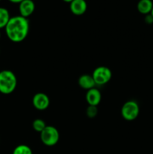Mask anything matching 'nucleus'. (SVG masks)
I'll list each match as a JSON object with an SVG mask.
<instances>
[{
	"label": "nucleus",
	"mask_w": 153,
	"mask_h": 154,
	"mask_svg": "<svg viewBox=\"0 0 153 154\" xmlns=\"http://www.w3.org/2000/svg\"><path fill=\"white\" fill-rule=\"evenodd\" d=\"M46 123L42 119H36L32 122V128L37 132H40L46 128Z\"/></svg>",
	"instance_id": "14"
},
{
	"label": "nucleus",
	"mask_w": 153,
	"mask_h": 154,
	"mask_svg": "<svg viewBox=\"0 0 153 154\" xmlns=\"http://www.w3.org/2000/svg\"><path fill=\"white\" fill-rule=\"evenodd\" d=\"M17 85V78L10 70L0 72V93L8 95L13 93Z\"/></svg>",
	"instance_id": "2"
},
{
	"label": "nucleus",
	"mask_w": 153,
	"mask_h": 154,
	"mask_svg": "<svg viewBox=\"0 0 153 154\" xmlns=\"http://www.w3.org/2000/svg\"><path fill=\"white\" fill-rule=\"evenodd\" d=\"M153 8V2L152 0H140L136 5L137 11L144 15L151 13Z\"/></svg>",
	"instance_id": "11"
},
{
	"label": "nucleus",
	"mask_w": 153,
	"mask_h": 154,
	"mask_svg": "<svg viewBox=\"0 0 153 154\" xmlns=\"http://www.w3.org/2000/svg\"><path fill=\"white\" fill-rule=\"evenodd\" d=\"M62 1L65 2H68V3H70V2H72V1H73V0H62Z\"/></svg>",
	"instance_id": "18"
},
{
	"label": "nucleus",
	"mask_w": 153,
	"mask_h": 154,
	"mask_svg": "<svg viewBox=\"0 0 153 154\" xmlns=\"http://www.w3.org/2000/svg\"><path fill=\"white\" fill-rule=\"evenodd\" d=\"M86 100L88 105L98 106L101 101V93L100 90L94 88L87 90L86 94Z\"/></svg>",
	"instance_id": "8"
},
{
	"label": "nucleus",
	"mask_w": 153,
	"mask_h": 154,
	"mask_svg": "<svg viewBox=\"0 0 153 154\" xmlns=\"http://www.w3.org/2000/svg\"><path fill=\"white\" fill-rule=\"evenodd\" d=\"M12 154H32V150L26 144H20L14 149Z\"/></svg>",
	"instance_id": "13"
},
{
	"label": "nucleus",
	"mask_w": 153,
	"mask_h": 154,
	"mask_svg": "<svg viewBox=\"0 0 153 154\" xmlns=\"http://www.w3.org/2000/svg\"><path fill=\"white\" fill-rule=\"evenodd\" d=\"M8 38L14 43L23 42L29 32V21L28 18L20 15L10 17L8 23L4 27Z\"/></svg>",
	"instance_id": "1"
},
{
	"label": "nucleus",
	"mask_w": 153,
	"mask_h": 154,
	"mask_svg": "<svg viewBox=\"0 0 153 154\" xmlns=\"http://www.w3.org/2000/svg\"><path fill=\"white\" fill-rule=\"evenodd\" d=\"M35 4L33 0H23L19 4L20 15L23 17L28 18L34 11Z\"/></svg>",
	"instance_id": "7"
},
{
	"label": "nucleus",
	"mask_w": 153,
	"mask_h": 154,
	"mask_svg": "<svg viewBox=\"0 0 153 154\" xmlns=\"http://www.w3.org/2000/svg\"><path fill=\"white\" fill-rule=\"evenodd\" d=\"M40 134V141L47 147H52L59 141V132L56 128L52 126H46Z\"/></svg>",
	"instance_id": "3"
},
{
	"label": "nucleus",
	"mask_w": 153,
	"mask_h": 154,
	"mask_svg": "<svg viewBox=\"0 0 153 154\" xmlns=\"http://www.w3.org/2000/svg\"><path fill=\"white\" fill-rule=\"evenodd\" d=\"M98 112V108L97 106H92V105H88V108H86V116L89 118H94L97 116Z\"/></svg>",
	"instance_id": "15"
},
{
	"label": "nucleus",
	"mask_w": 153,
	"mask_h": 154,
	"mask_svg": "<svg viewBox=\"0 0 153 154\" xmlns=\"http://www.w3.org/2000/svg\"><path fill=\"white\" fill-rule=\"evenodd\" d=\"M0 1H1V0H0Z\"/></svg>",
	"instance_id": "21"
},
{
	"label": "nucleus",
	"mask_w": 153,
	"mask_h": 154,
	"mask_svg": "<svg viewBox=\"0 0 153 154\" xmlns=\"http://www.w3.org/2000/svg\"><path fill=\"white\" fill-rule=\"evenodd\" d=\"M70 10L73 14L81 16L87 10V3L86 0H73L70 2Z\"/></svg>",
	"instance_id": "9"
},
{
	"label": "nucleus",
	"mask_w": 153,
	"mask_h": 154,
	"mask_svg": "<svg viewBox=\"0 0 153 154\" xmlns=\"http://www.w3.org/2000/svg\"><path fill=\"white\" fill-rule=\"evenodd\" d=\"M78 84H79L80 87L81 88L86 90L94 88V87L96 85L92 76L89 75H81L79 78V80H78Z\"/></svg>",
	"instance_id": "10"
},
{
	"label": "nucleus",
	"mask_w": 153,
	"mask_h": 154,
	"mask_svg": "<svg viewBox=\"0 0 153 154\" xmlns=\"http://www.w3.org/2000/svg\"><path fill=\"white\" fill-rule=\"evenodd\" d=\"M150 14H152V17H153V8H152V10L151 13H150Z\"/></svg>",
	"instance_id": "19"
},
{
	"label": "nucleus",
	"mask_w": 153,
	"mask_h": 154,
	"mask_svg": "<svg viewBox=\"0 0 153 154\" xmlns=\"http://www.w3.org/2000/svg\"><path fill=\"white\" fill-rule=\"evenodd\" d=\"M32 105L35 109L38 111H44L50 105L49 97L44 93H36L32 98Z\"/></svg>",
	"instance_id": "6"
},
{
	"label": "nucleus",
	"mask_w": 153,
	"mask_h": 154,
	"mask_svg": "<svg viewBox=\"0 0 153 154\" xmlns=\"http://www.w3.org/2000/svg\"><path fill=\"white\" fill-rule=\"evenodd\" d=\"M140 114V107L137 102L134 100H129L122 105L121 114L127 121L136 120Z\"/></svg>",
	"instance_id": "4"
},
{
	"label": "nucleus",
	"mask_w": 153,
	"mask_h": 154,
	"mask_svg": "<svg viewBox=\"0 0 153 154\" xmlns=\"http://www.w3.org/2000/svg\"><path fill=\"white\" fill-rule=\"evenodd\" d=\"M10 18V16L8 10L5 8L0 7V29H4Z\"/></svg>",
	"instance_id": "12"
},
{
	"label": "nucleus",
	"mask_w": 153,
	"mask_h": 154,
	"mask_svg": "<svg viewBox=\"0 0 153 154\" xmlns=\"http://www.w3.org/2000/svg\"><path fill=\"white\" fill-rule=\"evenodd\" d=\"M144 21L146 24L148 25H151L153 23V17L151 14H148L145 15V18H144Z\"/></svg>",
	"instance_id": "16"
},
{
	"label": "nucleus",
	"mask_w": 153,
	"mask_h": 154,
	"mask_svg": "<svg viewBox=\"0 0 153 154\" xmlns=\"http://www.w3.org/2000/svg\"><path fill=\"white\" fill-rule=\"evenodd\" d=\"M93 79L96 85L103 86L107 84L112 78V72L106 66H98L92 72Z\"/></svg>",
	"instance_id": "5"
},
{
	"label": "nucleus",
	"mask_w": 153,
	"mask_h": 154,
	"mask_svg": "<svg viewBox=\"0 0 153 154\" xmlns=\"http://www.w3.org/2000/svg\"><path fill=\"white\" fill-rule=\"evenodd\" d=\"M1 36H2V35H1V32H0V38H1Z\"/></svg>",
	"instance_id": "20"
},
{
	"label": "nucleus",
	"mask_w": 153,
	"mask_h": 154,
	"mask_svg": "<svg viewBox=\"0 0 153 154\" xmlns=\"http://www.w3.org/2000/svg\"><path fill=\"white\" fill-rule=\"evenodd\" d=\"M10 2L14 3V4H20V2H22L23 0H8Z\"/></svg>",
	"instance_id": "17"
}]
</instances>
